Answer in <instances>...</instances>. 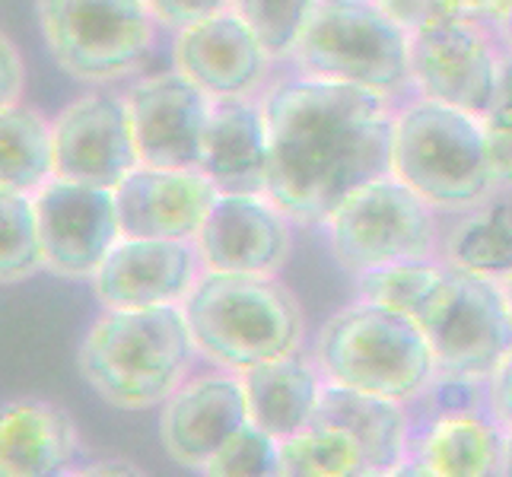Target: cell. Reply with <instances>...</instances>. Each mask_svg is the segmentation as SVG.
<instances>
[{
	"label": "cell",
	"mask_w": 512,
	"mask_h": 477,
	"mask_svg": "<svg viewBox=\"0 0 512 477\" xmlns=\"http://www.w3.org/2000/svg\"><path fill=\"white\" fill-rule=\"evenodd\" d=\"M214 477H271L280 474V439L261 430L255 420L239 427L204 465Z\"/></svg>",
	"instance_id": "obj_30"
},
{
	"label": "cell",
	"mask_w": 512,
	"mask_h": 477,
	"mask_svg": "<svg viewBox=\"0 0 512 477\" xmlns=\"http://www.w3.org/2000/svg\"><path fill=\"white\" fill-rule=\"evenodd\" d=\"M77 474H144V471L131 462H96V465L80 468Z\"/></svg>",
	"instance_id": "obj_38"
},
{
	"label": "cell",
	"mask_w": 512,
	"mask_h": 477,
	"mask_svg": "<svg viewBox=\"0 0 512 477\" xmlns=\"http://www.w3.org/2000/svg\"><path fill=\"white\" fill-rule=\"evenodd\" d=\"M242 385L252 420L271 436L287 439L312 423L328 379L315 353L306 357L303 350H293L277 360L245 369Z\"/></svg>",
	"instance_id": "obj_22"
},
{
	"label": "cell",
	"mask_w": 512,
	"mask_h": 477,
	"mask_svg": "<svg viewBox=\"0 0 512 477\" xmlns=\"http://www.w3.org/2000/svg\"><path fill=\"white\" fill-rule=\"evenodd\" d=\"M220 188L204 169H160L140 163L115 188L121 229L144 239H198Z\"/></svg>",
	"instance_id": "obj_18"
},
{
	"label": "cell",
	"mask_w": 512,
	"mask_h": 477,
	"mask_svg": "<svg viewBox=\"0 0 512 477\" xmlns=\"http://www.w3.org/2000/svg\"><path fill=\"white\" fill-rule=\"evenodd\" d=\"M147 7L160 20V26L179 32L191 23H201L207 16L233 7V0H147Z\"/></svg>",
	"instance_id": "obj_31"
},
{
	"label": "cell",
	"mask_w": 512,
	"mask_h": 477,
	"mask_svg": "<svg viewBox=\"0 0 512 477\" xmlns=\"http://www.w3.org/2000/svg\"><path fill=\"white\" fill-rule=\"evenodd\" d=\"M77 427L64 408L39 398H16L0 417V471L10 477H55L74 465Z\"/></svg>",
	"instance_id": "obj_21"
},
{
	"label": "cell",
	"mask_w": 512,
	"mask_h": 477,
	"mask_svg": "<svg viewBox=\"0 0 512 477\" xmlns=\"http://www.w3.org/2000/svg\"><path fill=\"white\" fill-rule=\"evenodd\" d=\"M417 465L433 477H487L503 471V427L478 411L439 414L417 443Z\"/></svg>",
	"instance_id": "obj_23"
},
{
	"label": "cell",
	"mask_w": 512,
	"mask_h": 477,
	"mask_svg": "<svg viewBox=\"0 0 512 477\" xmlns=\"http://www.w3.org/2000/svg\"><path fill=\"white\" fill-rule=\"evenodd\" d=\"M449 268L506 280L512 274V210L506 204H481L458 220L443 242Z\"/></svg>",
	"instance_id": "obj_25"
},
{
	"label": "cell",
	"mask_w": 512,
	"mask_h": 477,
	"mask_svg": "<svg viewBox=\"0 0 512 477\" xmlns=\"http://www.w3.org/2000/svg\"><path fill=\"white\" fill-rule=\"evenodd\" d=\"M353 280H357V299L404 312L417 318V322H423L446 290L449 264H439V261L385 264V268L353 274Z\"/></svg>",
	"instance_id": "obj_26"
},
{
	"label": "cell",
	"mask_w": 512,
	"mask_h": 477,
	"mask_svg": "<svg viewBox=\"0 0 512 477\" xmlns=\"http://www.w3.org/2000/svg\"><path fill=\"white\" fill-rule=\"evenodd\" d=\"M325 229L334 261L350 274L404 261H436L439 252L436 207L395 172L353 191Z\"/></svg>",
	"instance_id": "obj_8"
},
{
	"label": "cell",
	"mask_w": 512,
	"mask_h": 477,
	"mask_svg": "<svg viewBox=\"0 0 512 477\" xmlns=\"http://www.w3.org/2000/svg\"><path fill=\"white\" fill-rule=\"evenodd\" d=\"M290 61L306 77L353 83L392 102L414 90L411 32L376 0H322Z\"/></svg>",
	"instance_id": "obj_6"
},
{
	"label": "cell",
	"mask_w": 512,
	"mask_h": 477,
	"mask_svg": "<svg viewBox=\"0 0 512 477\" xmlns=\"http://www.w3.org/2000/svg\"><path fill=\"white\" fill-rule=\"evenodd\" d=\"M487 131V150L493 175H497L500 188H512V115L509 112H487L484 115Z\"/></svg>",
	"instance_id": "obj_32"
},
{
	"label": "cell",
	"mask_w": 512,
	"mask_h": 477,
	"mask_svg": "<svg viewBox=\"0 0 512 477\" xmlns=\"http://www.w3.org/2000/svg\"><path fill=\"white\" fill-rule=\"evenodd\" d=\"M512 477V430H503V471Z\"/></svg>",
	"instance_id": "obj_39"
},
{
	"label": "cell",
	"mask_w": 512,
	"mask_h": 477,
	"mask_svg": "<svg viewBox=\"0 0 512 477\" xmlns=\"http://www.w3.org/2000/svg\"><path fill=\"white\" fill-rule=\"evenodd\" d=\"M261 105L271 134L268 194L293 223L325 226L353 191L392 172V99L299 74L268 86Z\"/></svg>",
	"instance_id": "obj_1"
},
{
	"label": "cell",
	"mask_w": 512,
	"mask_h": 477,
	"mask_svg": "<svg viewBox=\"0 0 512 477\" xmlns=\"http://www.w3.org/2000/svg\"><path fill=\"white\" fill-rule=\"evenodd\" d=\"M290 214L268 191L220 194L198 233L204 271L280 274L290 258Z\"/></svg>",
	"instance_id": "obj_16"
},
{
	"label": "cell",
	"mask_w": 512,
	"mask_h": 477,
	"mask_svg": "<svg viewBox=\"0 0 512 477\" xmlns=\"http://www.w3.org/2000/svg\"><path fill=\"white\" fill-rule=\"evenodd\" d=\"M55 179V125L29 105H10L0 115V185L35 194Z\"/></svg>",
	"instance_id": "obj_24"
},
{
	"label": "cell",
	"mask_w": 512,
	"mask_h": 477,
	"mask_svg": "<svg viewBox=\"0 0 512 477\" xmlns=\"http://www.w3.org/2000/svg\"><path fill=\"white\" fill-rule=\"evenodd\" d=\"M312 353L328 382L404 404L430 392L439 376L433 344L417 318L366 299L331 315Z\"/></svg>",
	"instance_id": "obj_5"
},
{
	"label": "cell",
	"mask_w": 512,
	"mask_h": 477,
	"mask_svg": "<svg viewBox=\"0 0 512 477\" xmlns=\"http://www.w3.org/2000/svg\"><path fill=\"white\" fill-rule=\"evenodd\" d=\"M42 268L48 264L35 198L20 191H0V277L4 284H20Z\"/></svg>",
	"instance_id": "obj_28"
},
{
	"label": "cell",
	"mask_w": 512,
	"mask_h": 477,
	"mask_svg": "<svg viewBox=\"0 0 512 477\" xmlns=\"http://www.w3.org/2000/svg\"><path fill=\"white\" fill-rule=\"evenodd\" d=\"M439 7H443V16H455V20L474 23L487 32H500L512 10V0H439Z\"/></svg>",
	"instance_id": "obj_33"
},
{
	"label": "cell",
	"mask_w": 512,
	"mask_h": 477,
	"mask_svg": "<svg viewBox=\"0 0 512 477\" xmlns=\"http://www.w3.org/2000/svg\"><path fill=\"white\" fill-rule=\"evenodd\" d=\"M392 172L443 214H465L497 191L484 118L417 96L395 118Z\"/></svg>",
	"instance_id": "obj_4"
},
{
	"label": "cell",
	"mask_w": 512,
	"mask_h": 477,
	"mask_svg": "<svg viewBox=\"0 0 512 477\" xmlns=\"http://www.w3.org/2000/svg\"><path fill=\"white\" fill-rule=\"evenodd\" d=\"M249 420L242 373L217 366L175 388L160 414V439L175 465L204 471L214 452Z\"/></svg>",
	"instance_id": "obj_17"
},
{
	"label": "cell",
	"mask_w": 512,
	"mask_h": 477,
	"mask_svg": "<svg viewBox=\"0 0 512 477\" xmlns=\"http://www.w3.org/2000/svg\"><path fill=\"white\" fill-rule=\"evenodd\" d=\"M172 64L210 99L255 96L268 83L274 55L258 32L229 7L175 32Z\"/></svg>",
	"instance_id": "obj_15"
},
{
	"label": "cell",
	"mask_w": 512,
	"mask_h": 477,
	"mask_svg": "<svg viewBox=\"0 0 512 477\" xmlns=\"http://www.w3.org/2000/svg\"><path fill=\"white\" fill-rule=\"evenodd\" d=\"M201 169L220 194H261L271 175L268 115L255 96L214 99L204 134Z\"/></svg>",
	"instance_id": "obj_19"
},
{
	"label": "cell",
	"mask_w": 512,
	"mask_h": 477,
	"mask_svg": "<svg viewBox=\"0 0 512 477\" xmlns=\"http://www.w3.org/2000/svg\"><path fill=\"white\" fill-rule=\"evenodd\" d=\"M140 166L128 99L96 90L74 99L55 121V175L118 188Z\"/></svg>",
	"instance_id": "obj_12"
},
{
	"label": "cell",
	"mask_w": 512,
	"mask_h": 477,
	"mask_svg": "<svg viewBox=\"0 0 512 477\" xmlns=\"http://www.w3.org/2000/svg\"><path fill=\"white\" fill-rule=\"evenodd\" d=\"M503 290H506V299H509V309H512V274L503 280Z\"/></svg>",
	"instance_id": "obj_41"
},
{
	"label": "cell",
	"mask_w": 512,
	"mask_h": 477,
	"mask_svg": "<svg viewBox=\"0 0 512 477\" xmlns=\"http://www.w3.org/2000/svg\"><path fill=\"white\" fill-rule=\"evenodd\" d=\"M182 306L201 357L233 373L303 350V306L277 274L204 271Z\"/></svg>",
	"instance_id": "obj_3"
},
{
	"label": "cell",
	"mask_w": 512,
	"mask_h": 477,
	"mask_svg": "<svg viewBox=\"0 0 512 477\" xmlns=\"http://www.w3.org/2000/svg\"><path fill=\"white\" fill-rule=\"evenodd\" d=\"M414 90L471 115H487L497 96L500 51L487 29L443 16L411 35Z\"/></svg>",
	"instance_id": "obj_10"
},
{
	"label": "cell",
	"mask_w": 512,
	"mask_h": 477,
	"mask_svg": "<svg viewBox=\"0 0 512 477\" xmlns=\"http://www.w3.org/2000/svg\"><path fill=\"white\" fill-rule=\"evenodd\" d=\"M198 344L185 306L105 309L80 344V373L93 392L121 411L166 404L188 379Z\"/></svg>",
	"instance_id": "obj_2"
},
{
	"label": "cell",
	"mask_w": 512,
	"mask_h": 477,
	"mask_svg": "<svg viewBox=\"0 0 512 477\" xmlns=\"http://www.w3.org/2000/svg\"><path fill=\"white\" fill-rule=\"evenodd\" d=\"M23 86H26V61L20 55V48L4 35L0 39V105L10 109V105H20L23 96Z\"/></svg>",
	"instance_id": "obj_34"
},
{
	"label": "cell",
	"mask_w": 512,
	"mask_h": 477,
	"mask_svg": "<svg viewBox=\"0 0 512 477\" xmlns=\"http://www.w3.org/2000/svg\"><path fill=\"white\" fill-rule=\"evenodd\" d=\"M319 4L322 0H233V10L258 32L274 61H284L293 55Z\"/></svg>",
	"instance_id": "obj_29"
},
{
	"label": "cell",
	"mask_w": 512,
	"mask_h": 477,
	"mask_svg": "<svg viewBox=\"0 0 512 477\" xmlns=\"http://www.w3.org/2000/svg\"><path fill=\"white\" fill-rule=\"evenodd\" d=\"M125 99L140 163L160 169H201L214 99L198 83L172 67L166 74L140 77Z\"/></svg>",
	"instance_id": "obj_13"
},
{
	"label": "cell",
	"mask_w": 512,
	"mask_h": 477,
	"mask_svg": "<svg viewBox=\"0 0 512 477\" xmlns=\"http://www.w3.org/2000/svg\"><path fill=\"white\" fill-rule=\"evenodd\" d=\"M204 274L194 239L125 236L90 277L102 309L182 306Z\"/></svg>",
	"instance_id": "obj_14"
},
{
	"label": "cell",
	"mask_w": 512,
	"mask_h": 477,
	"mask_svg": "<svg viewBox=\"0 0 512 477\" xmlns=\"http://www.w3.org/2000/svg\"><path fill=\"white\" fill-rule=\"evenodd\" d=\"M487 382H490V388H487L490 417L497 420L503 430H512V353Z\"/></svg>",
	"instance_id": "obj_36"
},
{
	"label": "cell",
	"mask_w": 512,
	"mask_h": 477,
	"mask_svg": "<svg viewBox=\"0 0 512 477\" xmlns=\"http://www.w3.org/2000/svg\"><path fill=\"white\" fill-rule=\"evenodd\" d=\"M280 474L290 477H369L360 449L344 433L325 423H309L287 439H280Z\"/></svg>",
	"instance_id": "obj_27"
},
{
	"label": "cell",
	"mask_w": 512,
	"mask_h": 477,
	"mask_svg": "<svg viewBox=\"0 0 512 477\" xmlns=\"http://www.w3.org/2000/svg\"><path fill=\"white\" fill-rule=\"evenodd\" d=\"M500 32H503V39H506V42H509V48H512V10H509V16H506V23H503V29H500Z\"/></svg>",
	"instance_id": "obj_40"
},
{
	"label": "cell",
	"mask_w": 512,
	"mask_h": 477,
	"mask_svg": "<svg viewBox=\"0 0 512 477\" xmlns=\"http://www.w3.org/2000/svg\"><path fill=\"white\" fill-rule=\"evenodd\" d=\"M490 112H509L512 115V48L500 55V74H497V96H493Z\"/></svg>",
	"instance_id": "obj_37"
},
{
	"label": "cell",
	"mask_w": 512,
	"mask_h": 477,
	"mask_svg": "<svg viewBox=\"0 0 512 477\" xmlns=\"http://www.w3.org/2000/svg\"><path fill=\"white\" fill-rule=\"evenodd\" d=\"M420 328L433 344L439 376L490 379L512 353V309L503 280L449 268L446 290Z\"/></svg>",
	"instance_id": "obj_9"
},
{
	"label": "cell",
	"mask_w": 512,
	"mask_h": 477,
	"mask_svg": "<svg viewBox=\"0 0 512 477\" xmlns=\"http://www.w3.org/2000/svg\"><path fill=\"white\" fill-rule=\"evenodd\" d=\"M39 214L45 264L58 277H93L109 252L125 239L112 188L51 179L32 194Z\"/></svg>",
	"instance_id": "obj_11"
},
{
	"label": "cell",
	"mask_w": 512,
	"mask_h": 477,
	"mask_svg": "<svg viewBox=\"0 0 512 477\" xmlns=\"http://www.w3.org/2000/svg\"><path fill=\"white\" fill-rule=\"evenodd\" d=\"M376 4L392 16L398 26H404L411 35L423 26L443 20V7L439 0H376Z\"/></svg>",
	"instance_id": "obj_35"
},
{
	"label": "cell",
	"mask_w": 512,
	"mask_h": 477,
	"mask_svg": "<svg viewBox=\"0 0 512 477\" xmlns=\"http://www.w3.org/2000/svg\"><path fill=\"white\" fill-rule=\"evenodd\" d=\"M344 433L366 458L369 474H395L411 452V420L404 401L328 382L312 417Z\"/></svg>",
	"instance_id": "obj_20"
},
{
	"label": "cell",
	"mask_w": 512,
	"mask_h": 477,
	"mask_svg": "<svg viewBox=\"0 0 512 477\" xmlns=\"http://www.w3.org/2000/svg\"><path fill=\"white\" fill-rule=\"evenodd\" d=\"M35 13L51 58L90 86L131 77L160 26L147 0H35Z\"/></svg>",
	"instance_id": "obj_7"
}]
</instances>
